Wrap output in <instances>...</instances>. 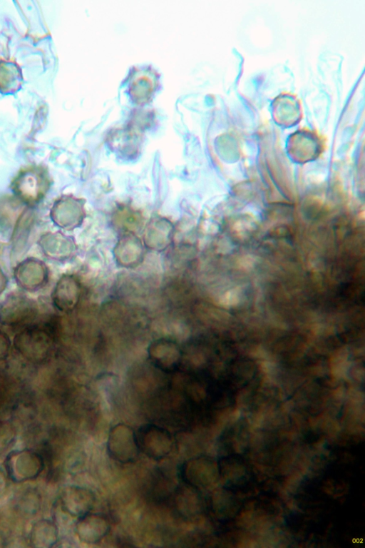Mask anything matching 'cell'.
Returning <instances> with one entry per match:
<instances>
[{
  "mask_svg": "<svg viewBox=\"0 0 365 548\" xmlns=\"http://www.w3.org/2000/svg\"><path fill=\"white\" fill-rule=\"evenodd\" d=\"M109 530V522L104 516L90 512L79 517L76 526L78 538L88 544L99 542Z\"/></svg>",
  "mask_w": 365,
  "mask_h": 548,
  "instance_id": "obj_9",
  "label": "cell"
},
{
  "mask_svg": "<svg viewBox=\"0 0 365 548\" xmlns=\"http://www.w3.org/2000/svg\"><path fill=\"white\" fill-rule=\"evenodd\" d=\"M8 285V278L0 267V295L4 293Z\"/></svg>",
  "mask_w": 365,
  "mask_h": 548,
  "instance_id": "obj_20",
  "label": "cell"
},
{
  "mask_svg": "<svg viewBox=\"0 0 365 548\" xmlns=\"http://www.w3.org/2000/svg\"><path fill=\"white\" fill-rule=\"evenodd\" d=\"M208 461L202 457L186 460L180 467V477L184 484L197 488L209 481Z\"/></svg>",
  "mask_w": 365,
  "mask_h": 548,
  "instance_id": "obj_12",
  "label": "cell"
},
{
  "mask_svg": "<svg viewBox=\"0 0 365 548\" xmlns=\"http://www.w3.org/2000/svg\"><path fill=\"white\" fill-rule=\"evenodd\" d=\"M36 309L35 302L21 293L11 294L0 305V323L14 326L31 318Z\"/></svg>",
  "mask_w": 365,
  "mask_h": 548,
  "instance_id": "obj_6",
  "label": "cell"
},
{
  "mask_svg": "<svg viewBox=\"0 0 365 548\" xmlns=\"http://www.w3.org/2000/svg\"><path fill=\"white\" fill-rule=\"evenodd\" d=\"M140 451L155 460L167 457L173 448V438L165 428L155 424L142 426L136 434Z\"/></svg>",
  "mask_w": 365,
  "mask_h": 548,
  "instance_id": "obj_3",
  "label": "cell"
},
{
  "mask_svg": "<svg viewBox=\"0 0 365 548\" xmlns=\"http://www.w3.org/2000/svg\"><path fill=\"white\" fill-rule=\"evenodd\" d=\"M5 462L10 478L18 482L36 478L44 467L42 457L27 449L9 453Z\"/></svg>",
  "mask_w": 365,
  "mask_h": 548,
  "instance_id": "obj_4",
  "label": "cell"
},
{
  "mask_svg": "<svg viewBox=\"0 0 365 548\" xmlns=\"http://www.w3.org/2000/svg\"><path fill=\"white\" fill-rule=\"evenodd\" d=\"M15 437V431L7 422H0V455L11 444Z\"/></svg>",
  "mask_w": 365,
  "mask_h": 548,
  "instance_id": "obj_18",
  "label": "cell"
},
{
  "mask_svg": "<svg viewBox=\"0 0 365 548\" xmlns=\"http://www.w3.org/2000/svg\"><path fill=\"white\" fill-rule=\"evenodd\" d=\"M81 285L72 275H62L57 281L51 293L53 306L61 312L72 311L78 303Z\"/></svg>",
  "mask_w": 365,
  "mask_h": 548,
  "instance_id": "obj_7",
  "label": "cell"
},
{
  "mask_svg": "<svg viewBox=\"0 0 365 548\" xmlns=\"http://www.w3.org/2000/svg\"><path fill=\"white\" fill-rule=\"evenodd\" d=\"M34 223V213L31 208L23 210L17 218L11 235V258L19 260L26 252L31 232Z\"/></svg>",
  "mask_w": 365,
  "mask_h": 548,
  "instance_id": "obj_10",
  "label": "cell"
},
{
  "mask_svg": "<svg viewBox=\"0 0 365 548\" xmlns=\"http://www.w3.org/2000/svg\"><path fill=\"white\" fill-rule=\"evenodd\" d=\"M196 489L197 488L183 483L175 492L174 507L178 514L184 519H192L198 514L200 502Z\"/></svg>",
  "mask_w": 365,
  "mask_h": 548,
  "instance_id": "obj_13",
  "label": "cell"
},
{
  "mask_svg": "<svg viewBox=\"0 0 365 548\" xmlns=\"http://www.w3.org/2000/svg\"><path fill=\"white\" fill-rule=\"evenodd\" d=\"M48 273V268L42 260L31 257L17 263L14 277L22 290L34 292L46 285Z\"/></svg>",
  "mask_w": 365,
  "mask_h": 548,
  "instance_id": "obj_5",
  "label": "cell"
},
{
  "mask_svg": "<svg viewBox=\"0 0 365 548\" xmlns=\"http://www.w3.org/2000/svg\"><path fill=\"white\" fill-rule=\"evenodd\" d=\"M21 202L16 197L6 196L0 198V226L9 228L14 225L23 211Z\"/></svg>",
  "mask_w": 365,
  "mask_h": 548,
  "instance_id": "obj_17",
  "label": "cell"
},
{
  "mask_svg": "<svg viewBox=\"0 0 365 548\" xmlns=\"http://www.w3.org/2000/svg\"><path fill=\"white\" fill-rule=\"evenodd\" d=\"M107 450L110 456L120 463L135 462L140 449L133 429L123 423L113 427L108 435Z\"/></svg>",
  "mask_w": 365,
  "mask_h": 548,
  "instance_id": "obj_2",
  "label": "cell"
},
{
  "mask_svg": "<svg viewBox=\"0 0 365 548\" xmlns=\"http://www.w3.org/2000/svg\"><path fill=\"white\" fill-rule=\"evenodd\" d=\"M149 355L158 366L167 370L173 368L180 358V351L176 345L163 340L152 344Z\"/></svg>",
  "mask_w": 365,
  "mask_h": 548,
  "instance_id": "obj_15",
  "label": "cell"
},
{
  "mask_svg": "<svg viewBox=\"0 0 365 548\" xmlns=\"http://www.w3.org/2000/svg\"><path fill=\"white\" fill-rule=\"evenodd\" d=\"M38 243L44 255L51 259H64L71 252L70 240L59 233H46L41 235Z\"/></svg>",
  "mask_w": 365,
  "mask_h": 548,
  "instance_id": "obj_14",
  "label": "cell"
},
{
  "mask_svg": "<svg viewBox=\"0 0 365 548\" xmlns=\"http://www.w3.org/2000/svg\"><path fill=\"white\" fill-rule=\"evenodd\" d=\"M50 179L47 172L40 167H29L21 171L12 180L11 189L22 203L34 206L47 193Z\"/></svg>",
  "mask_w": 365,
  "mask_h": 548,
  "instance_id": "obj_1",
  "label": "cell"
},
{
  "mask_svg": "<svg viewBox=\"0 0 365 548\" xmlns=\"http://www.w3.org/2000/svg\"><path fill=\"white\" fill-rule=\"evenodd\" d=\"M11 347V340L9 335L0 330V360L4 358Z\"/></svg>",
  "mask_w": 365,
  "mask_h": 548,
  "instance_id": "obj_19",
  "label": "cell"
},
{
  "mask_svg": "<svg viewBox=\"0 0 365 548\" xmlns=\"http://www.w3.org/2000/svg\"><path fill=\"white\" fill-rule=\"evenodd\" d=\"M94 502L95 497L93 492L78 486L66 487L61 495V503L63 510L78 518L91 512Z\"/></svg>",
  "mask_w": 365,
  "mask_h": 548,
  "instance_id": "obj_8",
  "label": "cell"
},
{
  "mask_svg": "<svg viewBox=\"0 0 365 548\" xmlns=\"http://www.w3.org/2000/svg\"><path fill=\"white\" fill-rule=\"evenodd\" d=\"M57 538V527L52 521L41 519L34 524L30 537L33 546L50 547L56 542Z\"/></svg>",
  "mask_w": 365,
  "mask_h": 548,
  "instance_id": "obj_16",
  "label": "cell"
},
{
  "mask_svg": "<svg viewBox=\"0 0 365 548\" xmlns=\"http://www.w3.org/2000/svg\"><path fill=\"white\" fill-rule=\"evenodd\" d=\"M75 199L63 196L56 200L50 210L51 219L63 228L74 227L79 220L80 212Z\"/></svg>",
  "mask_w": 365,
  "mask_h": 548,
  "instance_id": "obj_11",
  "label": "cell"
}]
</instances>
